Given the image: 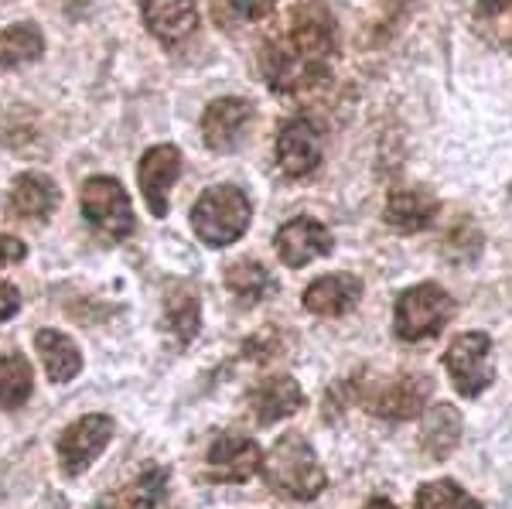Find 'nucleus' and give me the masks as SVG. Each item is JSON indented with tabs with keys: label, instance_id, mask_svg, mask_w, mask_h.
<instances>
[{
	"label": "nucleus",
	"instance_id": "f257e3e1",
	"mask_svg": "<svg viewBox=\"0 0 512 509\" xmlns=\"http://www.w3.org/2000/svg\"><path fill=\"white\" fill-rule=\"evenodd\" d=\"M338 52V28L325 4L304 0L267 35L260 72L277 96H297L328 79Z\"/></svg>",
	"mask_w": 512,
	"mask_h": 509
},
{
	"label": "nucleus",
	"instance_id": "f03ea898",
	"mask_svg": "<svg viewBox=\"0 0 512 509\" xmlns=\"http://www.w3.org/2000/svg\"><path fill=\"white\" fill-rule=\"evenodd\" d=\"M263 482L270 486V492L294 503H311L318 499L328 486V475L321 469L315 448L304 434H284L277 438V445L263 455Z\"/></svg>",
	"mask_w": 512,
	"mask_h": 509
},
{
	"label": "nucleus",
	"instance_id": "7ed1b4c3",
	"mask_svg": "<svg viewBox=\"0 0 512 509\" xmlns=\"http://www.w3.org/2000/svg\"><path fill=\"white\" fill-rule=\"evenodd\" d=\"M253 205L246 199L243 188L236 185H216L202 192L192 205V229L205 246H233L239 236L250 229Z\"/></svg>",
	"mask_w": 512,
	"mask_h": 509
},
{
	"label": "nucleus",
	"instance_id": "20e7f679",
	"mask_svg": "<svg viewBox=\"0 0 512 509\" xmlns=\"http://www.w3.org/2000/svg\"><path fill=\"white\" fill-rule=\"evenodd\" d=\"M454 315V301L444 287L437 284H417L396 298L393 305V332L403 342H424L434 339Z\"/></svg>",
	"mask_w": 512,
	"mask_h": 509
},
{
	"label": "nucleus",
	"instance_id": "39448f33",
	"mask_svg": "<svg viewBox=\"0 0 512 509\" xmlns=\"http://www.w3.org/2000/svg\"><path fill=\"white\" fill-rule=\"evenodd\" d=\"M355 390H359V383H355ZM431 393H434L431 376L400 373V376H390V380H379V383L362 387L359 400L369 414L383 417V421H414V417H420L427 410Z\"/></svg>",
	"mask_w": 512,
	"mask_h": 509
},
{
	"label": "nucleus",
	"instance_id": "423d86ee",
	"mask_svg": "<svg viewBox=\"0 0 512 509\" xmlns=\"http://www.w3.org/2000/svg\"><path fill=\"white\" fill-rule=\"evenodd\" d=\"M82 216L89 219V226L99 229L110 240H127L134 233V205H130V195L123 192V185L117 178H89L82 185L79 195Z\"/></svg>",
	"mask_w": 512,
	"mask_h": 509
},
{
	"label": "nucleus",
	"instance_id": "0eeeda50",
	"mask_svg": "<svg viewBox=\"0 0 512 509\" xmlns=\"http://www.w3.org/2000/svg\"><path fill=\"white\" fill-rule=\"evenodd\" d=\"M444 369H448L454 390L465 400H475L478 393L489 390L495 380V363H492V339L485 332H465L451 342V349L444 352Z\"/></svg>",
	"mask_w": 512,
	"mask_h": 509
},
{
	"label": "nucleus",
	"instance_id": "6e6552de",
	"mask_svg": "<svg viewBox=\"0 0 512 509\" xmlns=\"http://www.w3.org/2000/svg\"><path fill=\"white\" fill-rule=\"evenodd\" d=\"M113 431H117V424H113V417H106V414H86V417H79L76 424H69V428L62 431L59 445H55L62 472L65 475L86 472L89 465L110 448Z\"/></svg>",
	"mask_w": 512,
	"mask_h": 509
},
{
	"label": "nucleus",
	"instance_id": "1a4fd4ad",
	"mask_svg": "<svg viewBox=\"0 0 512 509\" xmlns=\"http://www.w3.org/2000/svg\"><path fill=\"white\" fill-rule=\"evenodd\" d=\"M260 469L263 451L243 431H222L205 455V479L209 482H250Z\"/></svg>",
	"mask_w": 512,
	"mask_h": 509
},
{
	"label": "nucleus",
	"instance_id": "9d476101",
	"mask_svg": "<svg viewBox=\"0 0 512 509\" xmlns=\"http://www.w3.org/2000/svg\"><path fill=\"white\" fill-rule=\"evenodd\" d=\"M253 117L256 113L250 100H239V96L212 100L205 106V117H202V141L219 154L236 151L246 141V134H250Z\"/></svg>",
	"mask_w": 512,
	"mask_h": 509
},
{
	"label": "nucleus",
	"instance_id": "9b49d317",
	"mask_svg": "<svg viewBox=\"0 0 512 509\" xmlns=\"http://www.w3.org/2000/svg\"><path fill=\"white\" fill-rule=\"evenodd\" d=\"M274 246H277L280 264L301 270V267H308L311 260L328 257L335 240H332V229L325 223H318V219H311V216H297L277 229Z\"/></svg>",
	"mask_w": 512,
	"mask_h": 509
},
{
	"label": "nucleus",
	"instance_id": "f8f14e48",
	"mask_svg": "<svg viewBox=\"0 0 512 509\" xmlns=\"http://www.w3.org/2000/svg\"><path fill=\"white\" fill-rule=\"evenodd\" d=\"M178 175H181V154L175 144H158L140 158L137 182L154 219L168 216V195L171 185L178 182Z\"/></svg>",
	"mask_w": 512,
	"mask_h": 509
},
{
	"label": "nucleus",
	"instance_id": "ddd939ff",
	"mask_svg": "<svg viewBox=\"0 0 512 509\" xmlns=\"http://www.w3.org/2000/svg\"><path fill=\"white\" fill-rule=\"evenodd\" d=\"M277 164L287 178H308L321 164V134L311 120L294 117L277 134Z\"/></svg>",
	"mask_w": 512,
	"mask_h": 509
},
{
	"label": "nucleus",
	"instance_id": "4468645a",
	"mask_svg": "<svg viewBox=\"0 0 512 509\" xmlns=\"http://www.w3.org/2000/svg\"><path fill=\"white\" fill-rule=\"evenodd\" d=\"M246 407L260 428H270V424L294 417L304 407V390L294 376H267L246 393Z\"/></svg>",
	"mask_w": 512,
	"mask_h": 509
},
{
	"label": "nucleus",
	"instance_id": "2eb2a0df",
	"mask_svg": "<svg viewBox=\"0 0 512 509\" xmlns=\"http://www.w3.org/2000/svg\"><path fill=\"white\" fill-rule=\"evenodd\" d=\"M140 18L161 45L175 48L195 35L198 7L195 0H140Z\"/></svg>",
	"mask_w": 512,
	"mask_h": 509
},
{
	"label": "nucleus",
	"instance_id": "dca6fc26",
	"mask_svg": "<svg viewBox=\"0 0 512 509\" xmlns=\"http://www.w3.org/2000/svg\"><path fill=\"white\" fill-rule=\"evenodd\" d=\"M362 301V281L355 274H325L304 291V311L318 318H342Z\"/></svg>",
	"mask_w": 512,
	"mask_h": 509
},
{
	"label": "nucleus",
	"instance_id": "f3484780",
	"mask_svg": "<svg viewBox=\"0 0 512 509\" xmlns=\"http://www.w3.org/2000/svg\"><path fill=\"white\" fill-rule=\"evenodd\" d=\"M437 199L427 188H396L386 199L383 219L386 226L396 229V233H420L437 219Z\"/></svg>",
	"mask_w": 512,
	"mask_h": 509
},
{
	"label": "nucleus",
	"instance_id": "a211bd4d",
	"mask_svg": "<svg viewBox=\"0 0 512 509\" xmlns=\"http://www.w3.org/2000/svg\"><path fill=\"white\" fill-rule=\"evenodd\" d=\"M59 205V185L48 175H38V171H28V175H18L7 192V212H14L18 219H48Z\"/></svg>",
	"mask_w": 512,
	"mask_h": 509
},
{
	"label": "nucleus",
	"instance_id": "6ab92c4d",
	"mask_svg": "<svg viewBox=\"0 0 512 509\" xmlns=\"http://www.w3.org/2000/svg\"><path fill=\"white\" fill-rule=\"evenodd\" d=\"M164 492H168V469L164 465H147L127 486L106 492L96 509H154L164 499Z\"/></svg>",
	"mask_w": 512,
	"mask_h": 509
},
{
	"label": "nucleus",
	"instance_id": "aec40b11",
	"mask_svg": "<svg viewBox=\"0 0 512 509\" xmlns=\"http://www.w3.org/2000/svg\"><path fill=\"white\" fill-rule=\"evenodd\" d=\"M35 349L41 356V366H45L48 380L59 383V387H62V383H72L82 373L79 346L65 332H59V328H38Z\"/></svg>",
	"mask_w": 512,
	"mask_h": 509
},
{
	"label": "nucleus",
	"instance_id": "412c9836",
	"mask_svg": "<svg viewBox=\"0 0 512 509\" xmlns=\"http://www.w3.org/2000/svg\"><path fill=\"white\" fill-rule=\"evenodd\" d=\"M202 328V305H198V294L192 287L178 284L164 298V332L175 346H188Z\"/></svg>",
	"mask_w": 512,
	"mask_h": 509
},
{
	"label": "nucleus",
	"instance_id": "4be33fe9",
	"mask_svg": "<svg viewBox=\"0 0 512 509\" xmlns=\"http://www.w3.org/2000/svg\"><path fill=\"white\" fill-rule=\"evenodd\" d=\"M226 291L233 294L239 305H260V301H267L270 294L277 291L274 284V274H270L263 264H256V260H239V264L226 267Z\"/></svg>",
	"mask_w": 512,
	"mask_h": 509
},
{
	"label": "nucleus",
	"instance_id": "5701e85b",
	"mask_svg": "<svg viewBox=\"0 0 512 509\" xmlns=\"http://www.w3.org/2000/svg\"><path fill=\"white\" fill-rule=\"evenodd\" d=\"M35 393V373H31V363L21 356V352H7L0 356V414H11V410H21Z\"/></svg>",
	"mask_w": 512,
	"mask_h": 509
},
{
	"label": "nucleus",
	"instance_id": "b1692460",
	"mask_svg": "<svg viewBox=\"0 0 512 509\" xmlns=\"http://www.w3.org/2000/svg\"><path fill=\"white\" fill-rule=\"evenodd\" d=\"M458 438H461V417L454 407H434L427 410L424 417V428H420V448L427 451L437 462L451 455L458 448Z\"/></svg>",
	"mask_w": 512,
	"mask_h": 509
},
{
	"label": "nucleus",
	"instance_id": "393cba45",
	"mask_svg": "<svg viewBox=\"0 0 512 509\" xmlns=\"http://www.w3.org/2000/svg\"><path fill=\"white\" fill-rule=\"evenodd\" d=\"M41 52H45V38L31 21L21 24H7L0 31V65L4 69H18V65L38 62Z\"/></svg>",
	"mask_w": 512,
	"mask_h": 509
},
{
	"label": "nucleus",
	"instance_id": "a878e982",
	"mask_svg": "<svg viewBox=\"0 0 512 509\" xmlns=\"http://www.w3.org/2000/svg\"><path fill=\"white\" fill-rule=\"evenodd\" d=\"M277 7V0H212V21L226 31L250 28L260 24L270 11Z\"/></svg>",
	"mask_w": 512,
	"mask_h": 509
},
{
	"label": "nucleus",
	"instance_id": "bb28decb",
	"mask_svg": "<svg viewBox=\"0 0 512 509\" xmlns=\"http://www.w3.org/2000/svg\"><path fill=\"white\" fill-rule=\"evenodd\" d=\"M414 509H485V506L478 503L475 496H468L458 482L434 479V482H424V486L417 489Z\"/></svg>",
	"mask_w": 512,
	"mask_h": 509
},
{
	"label": "nucleus",
	"instance_id": "cd10ccee",
	"mask_svg": "<svg viewBox=\"0 0 512 509\" xmlns=\"http://www.w3.org/2000/svg\"><path fill=\"white\" fill-rule=\"evenodd\" d=\"M277 349H280V335L274 332V325H270L267 332H263V339H253L243 352L250 359H256V363H267V359L277 356Z\"/></svg>",
	"mask_w": 512,
	"mask_h": 509
},
{
	"label": "nucleus",
	"instance_id": "c85d7f7f",
	"mask_svg": "<svg viewBox=\"0 0 512 509\" xmlns=\"http://www.w3.org/2000/svg\"><path fill=\"white\" fill-rule=\"evenodd\" d=\"M28 257V246H24L18 236H4L0 233V267H14Z\"/></svg>",
	"mask_w": 512,
	"mask_h": 509
},
{
	"label": "nucleus",
	"instance_id": "c756f323",
	"mask_svg": "<svg viewBox=\"0 0 512 509\" xmlns=\"http://www.w3.org/2000/svg\"><path fill=\"white\" fill-rule=\"evenodd\" d=\"M18 308H21V294H18V287L7 284V281H0V322H7V318L18 315Z\"/></svg>",
	"mask_w": 512,
	"mask_h": 509
},
{
	"label": "nucleus",
	"instance_id": "7c9ffc66",
	"mask_svg": "<svg viewBox=\"0 0 512 509\" xmlns=\"http://www.w3.org/2000/svg\"><path fill=\"white\" fill-rule=\"evenodd\" d=\"M512 0H475V18H495V14H506Z\"/></svg>",
	"mask_w": 512,
	"mask_h": 509
},
{
	"label": "nucleus",
	"instance_id": "2f4dec72",
	"mask_svg": "<svg viewBox=\"0 0 512 509\" xmlns=\"http://www.w3.org/2000/svg\"><path fill=\"white\" fill-rule=\"evenodd\" d=\"M55 4H59L62 11H69V14H82L89 4H93V0H55Z\"/></svg>",
	"mask_w": 512,
	"mask_h": 509
},
{
	"label": "nucleus",
	"instance_id": "473e14b6",
	"mask_svg": "<svg viewBox=\"0 0 512 509\" xmlns=\"http://www.w3.org/2000/svg\"><path fill=\"white\" fill-rule=\"evenodd\" d=\"M362 509H396V503H393V499H386V496H373Z\"/></svg>",
	"mask_w": 512,
	"mask_h": 509
}]
</instances>
